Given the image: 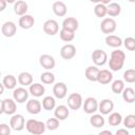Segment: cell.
Returning <instances> with one entry per match:
<instances>
[{
	"label": "cell",
	"mask_w": 135,
	"mask_h": 135,
	"mask_svg": "<svg viewBox=\"0 0 135 135\" xmlns=\"http://www.w3.org/2000/svg\"><path fill=\"white\" fill-rule=\"evenodd\" d=\"M124 61H126L124 52L120 51V50H115L111 53V57L109 60V66L112 71L116 72V71H119L123 68Z\"/></svg>",
	"instance_id": "obj_1"
},
{
	"label": "cell",
	"mask_w": 135,
	"mask_h": 135,
	"mask_svg": "<svg viewBox=\"0 0 135 135\" xmlns=\"http://www.w3.org/2000/svg\"><path fill=\"white\" fill-rule=\"evenodd\" d=\"M25 128L27 130L28 133L34 134V135H40L42 133L45 132L46 129V124L40 120H36V119H28L25 122Z\"/></svg>",
	"instance_id": "obj_2"
},
{
	"label": "cell",
	"mask_w": 135,
	"mask_h": 135,
	"mask_svg": "<svg viewBox=\"0 0 135 135\" xmlns=\"http://www.w3.org/2000/svg\"><path fill=\"white\" fill-rule=\"evenodd\" d=\"M17 110V105H16V101L13 98H5L1 101V110L0 112L6 115H14L15 112Z\"/></svg>",
	"instance_id": "obj_3"
},
{
	"label": "cell",
	"mask_w": 135,
	"mask_h": 135,
	"mask_svg": "<svg viewBox=\"0 0 135 135\" xmlns=\"http://www.w3.org/2000/svg\"><path fill=\"white\" fill-rule=\"evenodd\" d=\"M83 104L82 96L79 93H72L68 97V107L71 110H79Z\"/></svg>",
	"instance_id": "obj_4"
},
{
	"label": "cell",
	"mask_w": 135,
	"mask_h": 135,
	"mask_svg": "<svg viewBox=\"0 0 135 135\" xmlns=\"http://www.w3.org/2000/svg\"><path fill=\"white\" fill-rule=\"evenodd\" d=\"M9 126L14 131H22L25 127V119L21 114H14L9 119Z\"/></svg>",
	"instance_id": "obj_5"
},
{
	"label": "cell",
	"mask_w": 135,
	"mask_h": 135,
	"mask_svg": "<svg viewBox=\"0 0 135 135\" xmlns=\"http://www.w3.org/2000/svg\"><path fill=\"white\" fill-rule=\"evenodd\" d=\"M117 23L113 18H104L100 23V30L103 34H112L116 31Z\"/></svg>",
	"instance_id": "obj_6"
},
{
	"label": "cell",
	"mask_w": 135,
	"mask_h": 135,
	"mask_svg": "<svg viewBox=\"0 0 135 135\" xmlns=\"http://www.w3.org/2000/svg\"><path fill=\"white\" fill-rule=\"evenodd\" d=\"M91 57H92V60L95 63V65H98V66L105 64V62L108 61V55H107V53L104 51L100 50V49H97V50L93 51Z\"/></svg>",
	"instance_id": "obj_7"
},
{
	"label": "cell",
	"mask_w": 135,
	"mask_h": 135,
	"mask_svg": "<svg viewBox=\"0 0 135 135\" xmlns=\"http://www.w3.org/2000/svg\"><path fill=\"white\" fill-rule=\"evenodd\" d=\"M83 111L86 113V114H94L96 111H98V107H99V103L97 101L96 98L94 97H88L83 104Z\"/></svg>",
	"instance_id": "obj_8"
},
{
	"label": "cell",
	"mask_w": 135,
	"mask_h": 135,
	"mask_svg": "<svg viewBox=\"0 0 135 135\" xmlns=\"http://www.w3.org/2000/svg\"><path fill=\"white\" fill-rule=\"evenodd\" d=\"M59 31V24L54 19H49L43 23V32L50 36H54Z\"/></svg>",
	"instance_id": "obj_9"
},
{
	"label": "cell",
	"mask_w": 135,
	"mask_h": 135,
	"mask_svg": "<svg viewBox=\"0 0 135 135\" xmlns=\"http://www.w3.org/2000/svg\"><path fill=\"white\" fill-rule=\"evenodd\" d=\"M76 55V47L74 44L68 43L60 49V56L65 60H71Z\"/></svg>",
	"instance_id": "obj_10"
},
{
	"label": "cell",
	"mask_w": 135,
	"mask_h": 135,
	"mask_svg": "<svg viewBox=\"0 0 135 135\" xmlns=\"http://www.w3.org/2000/svg\"><path fill=\"white\" fill-rule=\"evenodd\" d=\"M28 93H30V91L25 90L24 88H17V89H14V91H13V98L15 99L16 102L23 103L27 100Z\"/></svg>",
	"instance_id": "obj_11"
},
{
	"label": "cell",
	"mask_w": 135,
	"mask_h": 135,
	"mask_svg": "<svg viewBox=\"0 0 135 135\" xmlns=\"http://www.w3.org/2000/svg\"><path fill=\"white\" fill-rule=\"evenodd\" d=\"M39 63L40 65L45 69V70H52L55 68V64H56V61L54 59L53 56L49 55V54H43L39 57Z\"/></svg>",
	"instance_id": "obj_12"
},
{
	"label": "cell",
	"mask_w": 135,
	"mask_h": 135,
	"mask_svg": "<svg viewBox=\"0 0 135 135\" xmlns=\"http://www.w3.org/2000/svg\"><path fill=\"white\" fill-rule=\"evenodd\" d=\"M53 94L56 98L62 99L66 96L68 94V86L64 82H57L53 86Z\"/></svg>",
	"instance_id": "obj_13"
},
{
	"label": "cell",
	"mask_w": 135,
	"mask_h": 135,
	"mask_svg": "<svg viewBox=\"0 0 135 135\" xmlns=\"http://www.w3.org/2000/svg\"><path fill=\"white\" fill-rule=\"evenodd\" d=\"M16 31H17V25L13 21H6L1 26V33L3 34V36L8 38L13 37L16 34Z\"/></svg>",
	"instance_id": "obj_14"
},
{
	"label": "cell",
	"mask_w": 135,
	"mask_h": 135,
	"mask_svg": "<svg viewBox=\"0 0 135 135\" xmlns=\"http://www.w3.org/2000/svg\"><path fill=\"white\" fill-rule=\"evenodd\" d=\"M41 109H42V104L37 99H31L26 103V111L30 114H33V115L39 114L41 112Z\"/></svg>",
	"instance_id": "obj_15"
},
{
	"label": "cell",
	"mask_w": 135,
	"mask_h": 135,
	"mask_svg": "<svg viewBox=\"0 0 135 135\" xmlns=\"http://www.w3.org/2000/svg\"><path fill=\"white\" fill-rule=\"evenodd\" d=\"M18 23H19V26L21 28H23V30H30V28L33 27V25L35 23V19H34L33 16L25 14V15H23V16H21L19 18V22Z\"/></svg>",
	"instance_id": "obj_16"
},
{
	"label": "cell",
	"mask_w": 135,
	"mask_h": 135,
	"mask_svg": "<svg viewBox=\"0 0 135 135\" xmlns=\"http://www.w3.org/2000/svg\"><path fill=\"white\" fill-rule=\"evenodd\" d=\"M114 109V102L111 99H103L100 101L99 107H98V111L102 114V115H108L110 114Z\"/></svg>",
	"instance_id": "obj_17"
},
{
	"label": "cell",
	"mask_w": 135,
	"mask_h": 135,
	"mask_svg": "<svg viewBox=\"0 0 135 135\" xmlns=\"http://www.w3.org/2000/svg\"><path fill=\"white\" fill-rule=\"evenodd\" d=\"M54 115L56 118H58L59 120H65L69 115H70V110L66 105H63V104H60V105H57L54 110Z\"/></svg>",
	"instance_id": "obj_18"
},
{
	"label": "cell",
	"mask_w": 135,
	"mask_h": 135,
	"mask_svg": "<svg viewBox=\"0 0 135 135\" xmlns=\"http://www.w3.org/2000/svg\"><path fill=\"white\" fill-rule=\"evenodd\" d=\"M52 9H53V13L58 16V17H63L66 15V12H68V8H66V5L64 2L62 1H56L53 3V6H52Z\"/></svg>",
	"instance_id": "obj_19"
},
{
	"label": "cell",
	"mask_w": 135,
	"mask_h": 135,
	"mask_svg": "<svg viewBox=\"0 0 135 135\" xmlns=\"http://www.w3.org/2000/svg\"><path fill=\"white\" fill-rule=\"evenodd\" d=\"M113 79V74L109 71V70H100L98 77H97V81L101 84H108L112 81Z\"/></svg>",
	"instance_id": "obj_20"
},
{
	"label": "cell",
	"mask_w": 135,
	"mask_h": 135,
	"mask_svg": "<svg viewBox=\"0 0 135 135\" xmlns=\"http://www.w3.org/2000/svg\"><path fill=\"white\" fill-rule=\"evenodd\" d=\"M28 91H30V94H31L32 96H34V97H41V96L44 94L45 89H44L43 84L36 82V83H32V84L30 85Z\"/></svg>",
	"instance_id": "obj_21"
},
{
	"label": "cell",
	"mask_w": 135,
	"mask_h": 135,
	"mask_svg": "<svg viewBox=\"0 0 135 135\" xmlns=\"http://www.w3.org/2000/svg\"><path fill=\"white\" fill-rule=\"evenodd\" d=\"M27 3L23 0H18L14 3V12L18 16H23L27 12Z\"/></svg>",
	"instance_id": "obj_22"
},
{
	"label": "cell",
	"mask_w": 135,
	"mask_h": 135,
	"mask_svg": "<svg viewBox=\"0 0 135 135\" xmlns=\"http://www.w3.org/2000/svg\"><path fill=\"white\" fill-rule=\"evenodd\" d=\"M99 69L97 66H94V65H91V66H88L84 71V75L86 77L88 80L90 81H97V77H98V74H99Z\"/></svg>",
	"instance_id": "obj_23"
},
{
	"label": "cell",
	"mask_w": 135,
	"mask_h": 135,
	"mask_svg": "<svg viewBox=\"0 0 135 135\" xmlns=\"http://www.w3.org/2000/svg\"><path fill=\"white\" fill-rule=\"evenodd\" d=\"M105 43L108 46H111V47H119L121 44H123V41L119 36L108 35L105 37Z\"/></svg>",
	"instance_id": "obj_24"
},
{
	"label": "cell",
	"mask_w": 135,
	"mask_h": 135,
	"mask_svg": "<svg viewBox=\"0 0 135 135\" xmlns=\"http://www.w3.org/2000/svg\"><path fill=\"white\" fill-rule=\"evenodd\" d=\"M18 82L22 86H27L33 83V76L28 72H22L18 75Z\"/></svg>",
	"instance_id": "obj_25"
},
{
	"label": "cell",
	"mask_w": 135,
	"mask_h": 135,
	"mask_svg": "<svg viewBox=\"0 0 135 135\" xmlns=\"http://www.w3.org/2000/svg\"><path fill=\"white\" fill-rule=\"evenodd\" d=\"M90 123L94 128H101V127L104 126L105 120H104V118H103L101 113L100 114H93L90 117Z\"/></svg>",
	"instance_id": "obj_26"
},
{
	"label": "cell",
	"mask_w": 135,
	"mask_h": 135,
	"mask_svg": "<svg viewBox=\"0 0 135 135\" xmlns=\"http://www.w3.org/2000/svg\"><path fill=\"white\" fill-rule=\"evenodd\" d=\"M62 27L71 30V31H76L78 28V20L74 17H68L63 20L62 22Z\"/></svg>",
	"instance_id": "obj_27"
},
{
	"label": "cell",
	"mask_w": 135,
	"mask_h": 135,
	"mask_svg": "<svg viewBox=\"0 0 135 135\" xmlns=\"http://www.w3.org/2000/svg\"><path fill=\"white\" fill-rule=\"evenodd\" d=\"M2 83L4 84L5 89L13 90V89H15L16 85H17V79H16V77H15L14 75H11V74H9V75H6V76L3 77Z\"/></svg>",
	"instance_id": "obj_28"
},
{
	"label": "cell",
	"mask_w": 135,
	"mask_h": 135,
	"mask_svg": "<svg viewBox=\"0 0 135 135\" xmlns=\"http://www.w3.org/2000/svg\"><path fill=\"white\" fill-rule=\"evenodd\" d=\"M122 98L128 103H133L135 101V91L133 88H124L122 91Z\"/></svg>",
	"instance_id": "obj_29"
},
{
	"label": "cell",
	"mask_w": 135,
	"mask_h": 135,
	"mask_svg": "<svg viewBox=\"0 0 135 135\" xmlns=\"http://www.w3.org/2000/svg\"><path fill=\"white\" fill-rule=\"evenodd\" d=\"M59 36H60V39H61L62 41L70 42V41H72V40L75 38V32L62 27V28L60 30V32H59Z\"/></svg>",
	"instance_id": "obj_30"
},
{
	"label": "cell",
	"mask_w": 135,
	"mask_h": 135,
	"mask_svg": "<svg viewBox=\"0 0 135 135\" xmlns=\"http://www.w3.org/2000/svg\"><path fill=\"white\" fill-rule=\"evenodd\" d=\"M42 108L46 111L54 110L56 108V100L53 96H45L42 100Z\"/></svg>",
	"instance_id": "obj_31"
},
{
	"label": "cell",
	"mask_w": 135,
	"mask_h": 135,
	"mask_svg": "<svg viewBox=\"0 0 135 135\" xmlns=\"http://www.w3.org/2000/svg\"><path fill=\"white\" fill-rule=\"evenodd\" d=\"M108 122L112 127L119 126L122 122V116H121V114L120 113H117V112H114V113L110 114V116L108 118Z\"/></svg>",
	"instance_id": "obj_32"
},
{
	"label": "cell",
	"mask_w": 135,
	"mask_h": 135,
	"mask_svg": "<svg viewBox=\"0 0 135 135\" xmlns=\"http://www.w3.org/2000/svg\"><path fill=\"white\" fill-rule=\"evenodd\" d=\"M121 12V6L116 3V2H112L108 5V15L111 17H116L120 14Z\"/></svg>",
	"instance_id": "obj_33"
},
{
	"label": "cell",
	"mask_w": 135,
	"mask_h": 135,
	"mask_svg": "<svg viewBox=\"0 0 135 135\" xmlns=\"http://www.w3.org/2000/svg\"><path fill=\"white\" fill-rule=\"evenodd\" d=\"M94 14L98 18H102L105 15H108V6L102 3H97L94 7Z\"/></svg>",
	"instance_id": "obj_34"
},
{
	"label": "cell",
	"mask_w": 135,
	"mask_h": 135,
	"mask_svg": "<svg viewBox=\"0 0 135 135\" xmlns=\"http://www.w3.org/2000/svg\"><path fill=\"white\" fill-rule=\"evenodd\" d=\"M124 81L123 80H120V79H116L112 82V92L115 93V94H121L122 91L124 90Z\"/></svg>",
	"instance_id": "obj_35"
},
{
	"label": "cell",
	"mask_w": 135,
	"mask_h": 135,
	"mask_svg": "<svg viewBox=\"0 0 135 135\" xmlns=\"http://www.w3.org/2000/svg\"><path fill=\"white\" fill-rule=\"evenodd\" d=\"M40 80L44 84H52L55 82V75L51 72H44L40 76Z\"/></svg>",
	"instance_id": "obj_36"
},
{
	"label": "cell",
	"mask_w": 135,
	"mask_h": 135,
	"mask_svg": "<svg viewBox=\"0 0 135 135\" xmlns=\"http://www.w3.org/2000/svg\"><path fill=\"white\" fill-rule=\"evenodd\" d=\"M123 80L129 83L135 82V70L134 69H129L123 73Z\"/></svg>",
	"instance_id": "obj_37"
},
{
	"label": "cell",
	"mask_w": 135,
	"mask_h": 135,
	"mask_svg": "<svg viewBox=\"0 0 135 135\" xmlns=\"http://www.w3.org/2000/svg\"><path fill=\"white\" fill-rule=\"evenodd\" d=\"M123 126L127 129H134L135 128V115L133 114L127 115L123 119Z\"/></svg>",
	"instance_id": "obj_38"
},
{
	"label": "cell",
	"mask_w": 135,
	"mask_h": 135,
	"mask_svg": "<svg viewBox=\"0 0 135 135\" xmlns=\"http://www.w3.org/2000/svg\"><path fill=\"white\" fill-rule=\"evenodd\" d=\"M46 129L50 131H54L59 127V119L58 118H49L46 121Z\"/></svg>",
	"instance_id": "obj_39"
},
{
	"label": "cell",
	"mask_w": 135,
	"mask_h": 135,
	"mask_svg": "<svg viewBox=\"0 0 135 135\" xmlns=\"http://www.w3.org/2000/svg\"><path fill=\"white\" fill-rule=\"evenodd\" d=\"M123 45L129 51H135V38H133V37H127L123 40Z\"/></svg>",
	"instance_id": "obj_40"
},
{
	"label": "cell",
	"mask_w": 135,
	"mask_h": 135,
	"mask_svg": "<svg viewBox=\"0 0 135 135\" xmlns=\"http://www.w3.org/2000/svg\"><path fill=\"white\" fill-rule=\"evenodd\" d=\"M11 126L8 127L6 123H0V134L1 135H9L11 134Z\"/></svg>",
	"instance_id": "obj_41"
},
{
	"label": "cell",
	"mask_w": 135,
	"mask_h": 135,
	"mask_svg": "<svg viewBox=\"0 0 135 135\" xmlns=\"http://www.w3.org/2000/svg\"><path fill=\"white\" fill-rule=\"evenodd\" d=\"M116 135H129V131L127 129H119L116 131Z\"/></svg>",
	"instance_id": "obj_42"
},
{
	"label": "cell",
	"mask_w": 135,
	"mask_h": 135,
	"mask_svg": "<svg viewBox=\"0 0 135 135\" xmlns=\"http://www.w3.org/2000/svg\"><path fill=\"white\" fill-rule=\"evenodd\" d=\"M6 0H0V11L2 12V11H4L5 9V7H6Z\"/></svg>",
	"instance_id": "obj_43"
},
{
	"label": "cell",
	"mask_w": 135,
	"mask_h": 135,
	"mask_svg": "<svg viewBox=\"0 0 135 135\" xmlns=\"http://www.w3.org/2000/svg\"><path fill=\"white\" fill-rule=\"evenodd\" d=\"M103 134H107V135H112V132L110 130H104V131H101L99 133V135H103Z\"/></svg>",
	"instance_id": "obj_44"
},
{
	"label": "cell",
	"mask_w": 135,
	"mask_h": 135,
	"mask_svg": "<svg viewBox=\"0 0 135 135\" xmlns=\"http://www.w3.org/2000/svg\"><path fill=\"white\" fill-rule=\"evenodd\" d=\"M4 89H5V86H4V84L1 82V84H0V94H3V92H4Z\"/></svg>",
	"instance_id": "obj_45"
},
{
	"label": "cell",
	"mask_w": 135,
	"mask_h": 135,
	"mask_svg": "<svg viewBox=\"0 0 135 135\" xmlns=\"http://www.w3.org/2000/svg\"><path fill=\"white\" fill-rule=\"evenodd\" d=\"M111 1H112V0H100V3H102V4H105V5H107V4H110V3H111Z\"/></svg>",
	"instance_id": "obj_46"
},
{
	"label": "cell",
	"mask_w": 135,
	"mask_h": 135,
	"mask_svg": "<svg viewBox=\"0 0 135 135\" xmlns=\"http://www.w3.org/2000/svg\"><path fill=\"white\" fill-rule=\"evenodd\" d=\"M90 1L93 3H100V0H90Z\"/></svg>",
	"instance_id": "obj_47"
},
{
	"label": "cell",
	"mask_w": 135,
	"mask_h": 135,
	"mask_svg": "<svg viewBox=\"0 0 135 135\" xmlns=\"http://www.w3.org/2000/svg\"><path fill=\"white\" fill-rule=\"evenodd\" d=\"M6 2H7V3H15L16 0H6Z\"/></svg>",
	"instance_id": "obj_48"
},
{
	"label": "cell",
	"mask_w": 135,
	"mask_h": 135,
	"mask_svg": "<svg viewBox=\"0 0 135 135\" xmlns=\"http://www.w3.org/2000/svg\"><path fill=\"white\" fill-rule=\"evenodd\" d=\"M128 1H129V2H132V3H134V2H135V0H128Z\"/></svg>",
	"instance_id": "obj_49"
}]
</instances>
